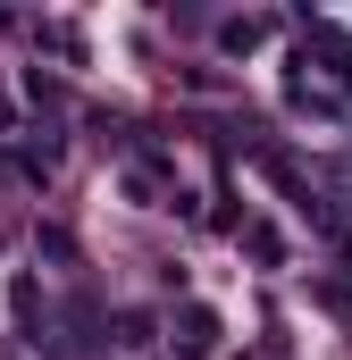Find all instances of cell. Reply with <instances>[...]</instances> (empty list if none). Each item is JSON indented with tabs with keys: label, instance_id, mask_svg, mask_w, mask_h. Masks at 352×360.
I'll return each mask as SVG.
<instances>
[{
	"label": "cell",
	"instance_id": "cell-1",
	"mask_svg": "<svg viewBox=\"0 0 352 360\" xmlns=\"http://www.w3.org/2000/svg\"><path fill=\"white\" fill-rule=\"evenodd\" d=\"M184 360H210V319L201 310H184V344H176Z\"/></svg>",
	"mask_w": 352,
	"mask_h": 360
}]
</instances>
